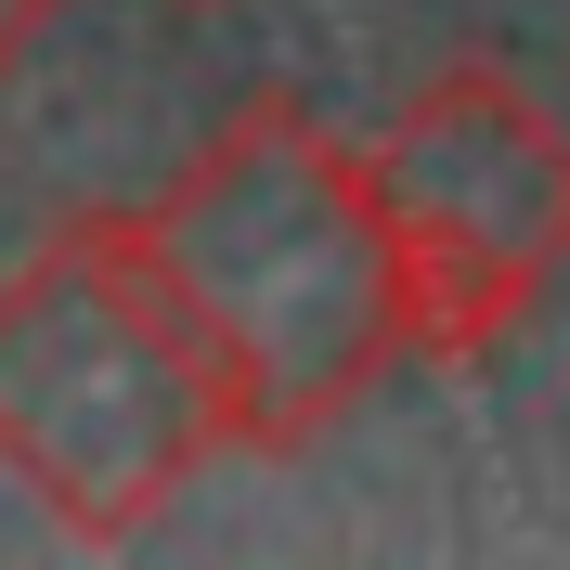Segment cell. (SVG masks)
I'll use <instances>...</instances> for the list:
<instances>
[{
  "label": "cell",
  "mask_w": 570,
  "mask_h": 570,
  "mask_svg": "<svg viewBox=\"0 0 570 570\" xmlns=\"http://www.w3.org/2000/svg\"><path fill=\"white\" fill-rule=\"evenodd\" d=\"M142 247L208 324L247 454H312L390 363H415V273L390 195L298 91H247L156 195Z\"/></svg>",
  "instance_id": "1"
},
{
  "label": "cell",
  "mask_w": 570,
  "mask_h": 570,
  "mask_svg": "<svg viewBox=\"0 0 570 570\" xmlns=\"http://www.w3.org/2000/svg\"><path fill=\"white\" fill-rule=\"evenodd\" d=\"M220 454H247L208 324L181 312L130 208L52 220L0 273V466L66 544L156 532Z\"/></svg>",
  "instance_id": "2"
},
{
  "label": "cell",
  "mask_w": 570,
  "mask_h": 570,
  "mask_svg": "<svg viewBox=\"0 0 570 570\" xmlns=\"http://www.w3.org/2000/svg\"><path fill=\"white\" fill-rule=\"evenodd\" d=\"M363 169L415 273V363H480L570 273V117H544L480 52L428 66L363 130Z\"/></svg>",
  "instance_id": "3"
},
{
  "label": "cell",
  "mask_w": 570,
  "mask_h": 570,
  "mask_svg": "<svg viewBox=\"0 0 570 570\" xmlns=\"http://www.w3.org/2000/svg\"><path fill=\"white\" fill-rule=\"evenodd\" d=\"M66 13H78V0H0V78L27 66V52H39L52 27H66Z\"/></svg>",
  "instance_id": "4"
}]
</instances>
